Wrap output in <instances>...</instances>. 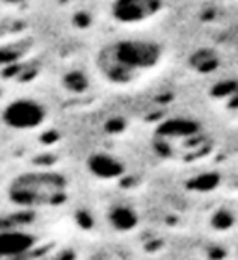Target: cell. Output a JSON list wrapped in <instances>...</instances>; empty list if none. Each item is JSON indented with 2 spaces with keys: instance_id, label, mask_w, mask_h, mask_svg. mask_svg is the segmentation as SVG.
Masks as SVG:
<instances>
[{
  "instance_id": "obj_4",
  "label": "cell",
  "mask_w": 238,
  "mask_h": 260,
  "mask_svg": "<svg viewBox=\"0 0 238 260\" xmlns=\"http://www.w3.org/2000/svg\"><path fill=\"white\" fill-rule=\"evenodd\" d=\"M162 11V0H114L110 4V17L119 24L136 26L157 17Z\"/></svg>"
},
{
  "instance_id": "obj_7",
  "label": "cell",
  "mask_w": 238,
  "mask_h": 260,
  "mask_svg": "<svg viewBox=\"0 0 238 260\" xmlns=\"http://www.w3.org/2000/svg\"><path fill=\"white\" fill-rule=\"evenodd\" d=\"M110 223L117 231H132L138 225V214L130 206H115L110 210Z\"/></svg>"
},
{
  "instance_id": "obj_6",
  "label": "cell",
  "mask_w": 238,
  "mask_h": 260,
  "mask_svg": "<svg viewBox=\"0 0 238 260\" xmlns=\"http://www.w3.org/2000/svg\"><path fill=\"white\" fill-rule=\"evenodd\" d=\"M87 169L92 171L95 177L104 180L110 179H117L119 175H123V164L119 162L117 158L112 156V154H106V152H97V154H92L90 160H87Z\"/></svg>"
},
{
  "instance_id": "obj_5",
  "label": "cell",
  "mask_w": 238,
  "mask_h": 260,
  "mask_svg": "<svg viewBox=\"0 0 238 260\" xmlns=\"http://www.w3.org/2000/svg\"><path fill=\"white\" fill-rule=\"evenodd\" d=\"M36 244L34 234L22 229H0V260H11L24 255Z\"/></svg>"
},
{
  "instance_id": "obj_3",
  "label": "cell",
  "mask_w": 238,
  "mask_h": 260,
  "mask_svg": "<svg viewBox=\"0 0 238 260\" xmlns=\"http://www.w3.org/2000/svg\"><path fill=\"white\" fill-rule=\"evenodd\" d=\"M49 112L36 99L17 97L2 108V123L17 132H32L47 123Z\"/></svg>"
},
{
  "instance_id": "obj_1",
  "label": "cell",
  "mask_w": 238,
  "mask_h": 260,
  "mask_svg": "<svg viewBox=\"0 0 238 260\" xmlns=\"http://www.w3.org/2000/svg\"><path fill=\"white\" fill-rule=\"evenodd\" d=\"M164 58L162 45L147 38H121L99 50L95 63L104 80L129 86L157 69Z\"/></svg>"
},
{
  "instance_id": "obj_9",
  "label": "cell",
  "mask_w": 238,
  "mask_h": 260,
  "mask_svg": "<svg viewBox=\"0 0 238 260\" xmlns=\"http://www.w3.org/2000/svg\"><path fill=\"white\" fill-rule=\"evenodd\" d=\"M222 2H234V0H222Z\"/></svg>"
},
{
  "instance_id": "obj_2",
  "label": "cell",
  "mask_w": 238,
  "mask_h": 260,
  "mask_svg": "<svg viewBox=\"0 0 238 260\" xmlns=\"http://www.w3.org/2000/svg\"><path fill=\"white\" fill-rule=\"evenodd\" d=\"M67 191V180L56 171H26L11 180L8 195L15 205L47 206L62 203Z\"/></svg>"
},
{
  "instance_id": "obj_8",
  "label": "cell",
  "mask_w": 238,
  "mask_h": 260,
  "mask_svg": "<svg viewBox=\"0 0 238 260\" xmlns=\"http://www.w3.org/2000/svg\"><path fill=\"white\" fill-rule=\"evenodd\" d=\"M197 130V125L188 119H171L166 121L160 126V134L166 138H177V136H192Z\"/></svg>"
}]
</instances>
